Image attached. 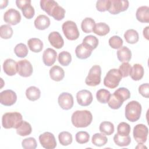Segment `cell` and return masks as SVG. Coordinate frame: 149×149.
I'll return each instance as SVG.
<instances>
[{
  "label": "cell",
  "mask_w": 149,
  "mask_h": 149,
  "mask_svg": "<svg viewBox=\"0 0 149 149\" xmlns=\"http://www.w3.org/2000/svg\"><path fill=\"white\" fill-rule=\"evenodd\" d=\"M72 123L76 127H86L93 120L91 113L87 110L76 111L71 117Z\"/></svg>",
  "instance_id": "6da1fadb"
},
{
  "label": "cell",
  "mask_w": 149,
  "mask_h": 149,
  "mask_svg": "<svg viewBox=\"0 0 149 149\" xmlns=\"http://www.w3.org/2000/svg\"><path fill=\"white\" fill-rule=\"evenodd\" d=\"M22 115L19 112H7L2 117V125L5 129H17L22 122Z\"/></svg>",
  "instance_id": "7a4b0ae2"
},
{
  "label": "cell",
  "mask_w": 149,
  "mask_h": 149,
  "mask_svg": "<svg viewBox=\"0 0 149 149\" xmlns=\"http://www.w3.org/2000/svg\"><path fill=\"white\" fill-rule=\"evenodd\" d=\"M141 113V105L136 101H132L127 104L125 107V117L132 122L138 120Z\"/></svg>",
  "instance_id": "3957f363"
},
{
  "label": "cell",
  "mask_w": 149,
  "mask_h": 149,
  "mask_svg": "<svg viewBox=\"0 0 149 149\" xmlns=\"http://www.w3.org/2000/svg\"><path fill=\"white\" fill-rule=\"evenodd\" d=\"M122 78V75L118 69H110L104 77V84L109 88H115L118 86Z\"/></svg>",
  "instance_id": "277c9868"
},
{
  "label": "cell",
  "mask_w": 149,
  "mask_h": 149,
  "mask_svg": "<svg viewBox=\"0 0 149 149\" xmlns=\"http://www.w3.org/2000/svg\"><path fill=\"white\" fill-rule=\"evenodd\" d=\"M62 31L65 37L69 40L73 41L77 40L80 35L76 24L71 20L65 22L62 26Z\"/></svg>",
  "instance_id": "5b68a950"
},
{
  "label": "cell",
  "mask_w": 149,
  "mask_h": 149,
  "mask_svg": "<svg viewBox=\"0 0 149 149\" xmlns=\"http://www.w3.org/2000/svg\"><path fill=\"white\" fill-rule=\"evenodd\" d=\"M101 68L99 65H95L90 69L88 75L85 79V83L89 86H96L101 82Z\"/></svg>",
  "instance_id": "8992f818"
},
{
  "label": "cell",
  "mask_w": 149,
  "mask_h": 149,
  "mask_svg": "<svg viewBox=\"0 0 149 149\" xmlns=\"http://www.w3.org/2000/svg\"><path fill=\"white\" fill-rule=\"evenodd\" d=\"M148 133V127L144 124H137L134 127L133 132V137L139 144H143L146 142Z\"/></svg>",
  "instance_id": "52a82bcc"
},
{
  "label": "cell",
  "mask_w": 149,
  "mask_h": 149,
  "mask_svg": "<svg viewBox=\"0 0 149 149\" xmlns=\"http://www.w3.org/2000/svg\"><path fill=\"white\" fill-rule=\"evenodd\" d=\"M129 5V1L126 0H109V8L108 11L112 15H116L126 10Z\"/></svg>",
  "instance_id": "ba28073f"
},
{
  "label": "cell",
  "mask_w": 149,
  "mask_h": 149,
  "mask_svg": "<svg viewBox=\"0 0 149 149\" xmlns=\"http://www.w3.org/2000/svg\"><path fill=\"white\" fill-rule=\"evenodd\" d=\"M39 141L41 146L46 149H54L56 146V141L54 135L48 132L40 134Z\"/></svg>",
  "instance_id": "9c48e42d"
},
{
  "label": "cell",
  "mask_w": 149,
  "mask_h": 149,
  "mask_svg": "<svg viewBox=\"0 0 149 149\" xmlns=\"http://www.w3.org/2000/svg\"><path fill=\"white\" fill-rule=\"evenodd\" d=\"M33 72V66L27 59L20 60L17 63V72L20 76L29 77L32 74Z\"/></svg>",
  "instance_id": "30bf717a"
},
{
  "label": "cell",
  "mask_w": 149,
  "mask_h": 149,
  "mask_svg": "<svg viewBox=\"0 0 149 149\" xmlns=\"http://www.w3.org/2000/svg\"><path fill=\"white\" fill-rule=\"evenodd\" d=\"M17 100V95L12 90H6L0 93L1 104L5 106H11Z\"/></svg>",
  "instance_id": "8fae6325"
},
{
  "label": "cell",
  "mask_w": 149,
  "mask_h": 149,
  "mask_svg": "<svg viewBox=\"0 0 149 149\" xmlns=\"http://www.w3.org/2000/svg\"><path fill=\"white\" fill-rule=\"evenodd\" d=\"M4 21L10 25H16L21 20V15L17 10L10 8L8 9L3 15Z\"/></svg>",
  "instance_id": "7c38bea8"
},
{
  "label": "cell",
  "mask_w": 149,
  "mask_h": 149,
  "mask_svg": "<svg viewBox=\"0 0 149 149\" xmlns=\"http://www.w3.org/2000/svg\"><path fill=\"white\" fill-rule=\"evenodd\" d=\"M58 102L61 108L65 110L71 109L74 103L72 95L66 92H63L59 95Z\"/></svg>",
  "instance_id": "4fadbf2b"
},
{
  "label": "cell",
  "mask_w": 149,
  "mask_h": 149,
  "mask_svg": "<svg viewBox=\"0 0 149 149\" xmlns=\"http://www.w3.org/2000/svg\"><path fill=\"white\" fill-rule=\"evenodd\" d=\"M93 95L87 90H81L76 94L77 103L83 107H86L91 104L93 101Z\"/></svg>",
  "instance_id": "5bb4252c"
},
{
  "label": "cell",
  "mask_w": 149,
  "mask_h": 149,
  "mask_svg": "<svg viewBox=\"0 0 149 149\" xmlns=\"http://www.w3.org/2000/svg\"><path fill=\"white\" fill-rule=\"evenodd\" d=\"M48 38L51 45L56 49L61 48L64 45L63 39L58 31H52L50 33Z\"/></svg>",
  "instance_id": "9a60e30c"
},
{
  "label": "cell",
  "mask_w": 149,
  "mask_h": 149,
  "mask_svg": "<svg viewBox=\"0 0 149 149\" xmlns=\"http://www.w3.org/2000/svg\"><path fill=\"white\" fill-rule=\"evenodd\" d=\"M57 56L56 52L50 48H47L42 54V61L48 66H51L56 61Z\"/></svg>",
  "instance_id": "2e32d148"
},
{
  "label": "cell",
  "mask_w": 149,
  "mask_h": 149,
  "mask_svg": "<svg viewBox=\"0 0 149 149\" xmlns=\"http://www.w3.org/2000/svg\"><path fill=\"white\" fill-rule=\"evenodd\" d=\"M3 69L8 76L15 75L17 73V62L12 59H7L3 63Z\"/></svg>",
  "instance_id": "e0dca14e"
},
{
  "label": "cell",
  "mask_w": 149,
  "mask_h": 149,
  "mask_svg": "<svg viewBox=\"0 0 149 149\" xmlns=\"http://www.w3.org/2000/svg\"><path fill=\"white\" fill-rule=\"evenodd\" d=\"M136 19L141 23L149 22V7L142 6L139 7L136 13Z\"/></svg>",
  "instance_id": "ac0fdd59"
},
{
  "label": "cell",
  "mask_w": 149,
  "mask_h": 149,
  "mask_svg": "<svg viewBox=\"0 0 149 149\" xmlns=\"http://www.w3.org/2000/svg\"><path fill=\"white\" fill-rule=\"evenodd\" d=\"M50 25V20L48 17L44 15L38 16L34 20V26L36 29L43 30L47 29Z\"/></svg>",
  "instance_id": "d6986e66"
},
{
  "label": "cell",
  "mask_w": 149,
  "mask_h": 149,
  "mask_svg": "<svg viewBox=\"0 0 149 149\" xmlns=\"http://www.w3.org/2000/svg\"><path fill=\"white\" fill-rule=\"evenodd\" d=\"M144 73V68L142 65L139 63H136L132 67L129 75L133 80L138 81L143 78Z\"/></svg>",
  "instance_id": "ffe728a7"
},
{
  "label": "cell",
  "mask_w": 149,
  "mask_h": 149,
  "mask_svg": "<svg viewBox=\"0 0 149 149\" xmlns=\"http://www.w3.org/2000/svg\"><path fill=\"white\" fill-rule=\"evenodd\" d=\"M117 57L121 62H129L132 58L131 51L127 47H122L117 51Z\"/></svg>",
  "instance_id": "44dd1931"
},
{
  "label": "cell",
  "mask_w": 149,
  "mask_h": 149,
  "mask_svg": "<svg viewBox=\"0 0 149 149\" xmlns=\"http://www.w3.org/2000/svg\"><path fill=\"white\" fill-rule=\"evenodd\" d=\"M92 53V50L85 46L82 43L78 45L75 49V54L79 59H85L88 58Z\"/></svg>",
  "instance_id": "7402d4cb"
},
{
  "label": "cell",
  "mask_w": 149,
  "mask_h": 149,
  "mask_svg": "<svg viewBox=\"0 0 149 149\" xmlns=\"http://www.w3.org/2000/svg\"><path fill=\"white\" fill-rule=\"evenodd\" d=\"M49 76L52 80L56 81H59L63 79L65 72L62 68L58 65H55L50 69Z\"/></svg>",
  "instance_id": "603a6c76"
},
{
  "label": "cell",
  "mask_w": 149,
  "mask_h": 149,
  "mask_svg": "<svg viewBox=\"0 0 149 149\" xmlns=\"http://www.w3.org/2000/svg\"><path fill=\"white\" fill-rule=\"evenodd\" d=\"M27 45L29 49L34 52H40L43 48V43L42 41L37 38H31L27 41Z\"/></svg>",
  "instance_id": "cb8c5ba5"
},
{
  "label": "cell",
  "mask_w": 149,
  "mask_h": 149,
  "mask_svg": "<svg viewBox=\"0 0 149 149\" xmlns=\"http://www.w3.org/2000/svg\"><path fill=\"white\" fill-rule=\"evenodd\" d=\"M58 5V3L53 0H41L40 1V7L49 16H51V13L54 9Z\"/></svg>",
  "instance_id": "d4e9b609"
},
{
  "label": "cell",
  "mask_w": 149,
  "mask_h": 149,
  "mask_svg": "<svg viewBox=\"0 0 149 149\" xmlns=\"http://www.w3.org/2000/svg\"><path fill=\"white\" fill-rule=\"evenodd\" d=\"M26 95L30 101H34L39 99L41 95L40 89L35 86H30L26 90Z\"/></svg>",
  "instance_id": "484cf974"
},
{
  "label": "cell",
  "mask_w": 149,
  "mask_h": 149,
  "mask_svg": "<svg viewBox=\"0 0 149 149\" xmlns=\"http://www.w3.org/2000/svg\"><path fill=\"white\" fill-rule=\"evenodd\" d=\"M110 31L109 26L105 23H98L95 24L93 30V33L100 36H104L107 35Z\"/></svg>",
  "instance_id": "4316f807"
},
{
  "label": "cell",
  "mask_w": 149,
  "mask_h": 149,
  "mask_svg": "<svg viewBox=\"0 0 149 149\" xmlns=\"http://www.w3.org/2000/svg\"><path fill=\"white\" fill-rule=\"evenodd\" d=\"M113 141L118 146L126 147L130 144L131 142V138L129 135L122 136L116 133L113 136Z\"/></svg>",
  "instance_id": "83f0119b"
},
{
  "label": "cell",
  "mask_w": 149,
  "mask_h": 149,
  "mask_svg": "<svg viewBox=\"0 0 149 149\" xmlns=\"http://www.w3.org/2000/svg\"><path fill=\"white\" fill-rule=\"evenodd\" d=\"M95 23L93 19L91 17H86L83 20L81 23L82 31L85 33H90L93 31Z\"/></svg>",
  "instance_id": "f1b7e54d"
},
{
  "label": "cell",
  "mask_w": 149,
  "mask_h": 149,
  "mask_svg": "<svg viewBox=\"0 0 149 149\" xmlns=\"http://www.w3.org/2000/svg\"><path fill=\"white\" fill-rule=\"evenodd\" d=\"M32 131L30 124L26 121L23 120L19 126L16 129V133L20 136H26L29 135Z\"/></svg>",
  "instance_id": "f546056e"
},
{
  "label": "cell",
  "mask_w": 149,
  "mask_h": 149,
  "mask_svg": "<svg viewBox=\"0 0 149 149\" xmlns=\"http://www.w3.org/2000/svg\"><path fill=\"white\" fill-rule=\"evenodd\" d=\"M124 38L126 41L131 44L136 43L139 41V34L134 29H129L124 34Z\"/></svg>",
  "instance_id": "4dcf8cb0"
},
{
  "label": "cell",
  "mask_w": 149,
  "mask_h": 149,
  "mask_svg": "<svg viewBox=\"0 0 149 149\" xmlns=\"http://www.w3.org/2000/svg\"><path fill=\"white\" fill-rule=\"evenodd\" d=\"M82 44L93 51L97 47L98 45V40L95 36L89 35L84 38Z\"/></svg>",
  "instance_id": "1f68e13d"
},
{
  "label": "cell",
  "mask_w": 149,
  "mask_h": 149,
  "mask_svg": "<svg viewBox=\"0 0 149 149\" xmlns=\"http://www.w3.org/2000/svg\"><path fill=\"white\" fill-rule=\"evenodd\" d=\"M92 143L97 147H101L107 144L108 139L103 133H95L91 139Z\"/></svg>",
  "instance_id": "d6a6232c"
},
{
  "label": "cell",
  "mask_w": 149,
  "mask_h": 149,
  "mask_svg": "<svg viewBox=\"0 0 149 149\" xmlns=\"http://www.w3.org/2000/svg\"><path fill=\"white\" fill-rule=\"evenodd\" d=\"M99 129L102 133L109 136L114 132V125L112 122L104 121L100 125Z\"/></svg>",
  "instance_id": "836d02e7"
},
{
  "label": "cell",
  "mask_w": 149,
  "mask_h": 149,
  "mask_svg": "<svg viewBox=\"0 0 149 149\" xmlns=\"http://www.w3.org/2000/svg\"><path fill=\"white\" fill-rule=\"evenodd\" d=\"M58 139L60 144L67 146L72 143V135L68 132H62L58 135Z\"/></svg>",
  "instance_id": "e575fe53"
},
{
  "label": "cell",
  "mask_w": 149,
  "mask_h": 149,
  "mask_svg": "<svg viewBox=\"0 0 149 149\" xmlns=\"http://www.w3.org/2000/svg\"><path fill=\"white\" fill-rule=\"evenodd\" d=\"M111 95V94L108 90L102 88L97 91L96 93V98L100 102L106 104L108 102Z\"/></svg>",
  "instance_id": "d590c367"
},
{
  "label": "cell",
  "mask_w": 149,
  "mask_h": 149,
  "mask_svg": "<svg viewBox=\"0 0 149 149\" xmlns=\"http://www.w3.org/2000/svg\"><path fill=\"white\" fill-rule=\"evenodd\" d=\"M107 103L111 108L113 109H118L122 105L123 101L115 94H113L111 95Z\"/></svg>",
  "instance_id": "8d00e7d4"
},
{
  "label": "cell",
  "mask_w": 149,
  "mask_h": 149,
  "mask_svg": "<svg viewBox=\"0 0 149 149\" xmlns=\"http://www.w3.org/2000/svg\"><path fill=\"white\" fill-rule=\"evenodd\" d=\"M58 60L59 63L64 66H68L72 61V56L69 52L62 51L58 55Z\"/></svg>",
  "instance_id": "74e56055"
},
{
  "label": "cell",
  "mask_w": 149,
  "mask_h": 149,
  "mask_svg": "<svg viewBox=\"0 0 149 149\" xmlns=\"http://www.w3.org/2000/svg\"><path fill=\"white\" fill-rule=\"evenodd\" d=\"M14 52L19 58H24L28 54L27 47L23 43L17 44L14 48Z\"/></svg>",
  "instance_id": "f35d334b"
},
{
  "label": "cell",
  "mask_w": 149,
  "mask_h": 149,
  "mask_svg": "<svg viewBox=\"0 0 149 149\" xmlns=\"http://www.w3.org/2000/svg\"><path fill=\"white\" fill-rule=\"evenodd\" d=\"M13 33L12 28L8 24L2 25L0 27V36L3 39L10 38Z\"/></svg>",
  "instance_id": "ab89813d"
},
{
  "label": "cell",
  "mask_w": 149,
  "mask_h": 149,
  "mask_svg": "<svg viewBox=\"0 0 149 149\" xmlns=\"http://www.w3.org/2000/svg\"><path fill=\"white\" fill-rule=\"evenodd\" d=\"M116 95H117L119 98H120L123 102L130 97V93L129 90L125 87H120L118 88L113 93Z\"/></svg>",
  "instance_id": "60d3db41"
},
{
  "label": "cell",
  "mask_w": 149,
  "mask_h": 149,
  "mask_svg": "<svg viewBox=\"0 0 149 149\" xmlns=\"http://www.w3.org/2000/svg\"><path fill=\"white\" fill-rule=\"evenodd\" d=\"M65 14V10L58 5L56 6H55V8L52 10L51 13V16H52L54 18V19L59 21L64 18Z\"/></svg>",
  "instance_id": "b9f144b4"
},
{
  "label": "cell",
  "mask_w": 149,
  "mask_h": 149,
  "mask_svg": "<svg viewBox=\"0 0 149 149\" xmlns=\"http://www.w3.org/2000/svg\"><path fill=\"white\" fill-rule=\"evenodd\" d=\"M109 45L113 49H119L122 47L123 40L118 36H113L109 39Z\"/></svg>",
  "instance_id": "7bdbcfd3"
},
{
  "label": "cell",
  "mask_w": 149,
  "mask_h": 149,
  "mask_svg": "<svg viewBox=\"0 0 149 149\" xmlns=\"http://www.w3.org/2000/svg\"><path fill=\"white\" fill-rule=\"evenodd\" d=\"M117 132V133L122 136L129 135V133L130 132V126L126 122H120L118 125Z\"/></svg>",
  "instance_id": "ee69618b"
},
{
  "label": "cell",
  "mask_w": 149,
  "mask_h": 149,
  "mask_svg": "<svg viewBox=\"0 0 149 149\" xmlns=\"http://www.w3.org/2000/svg\"><path fill=\"white\" fill-rule=\"evenodd\" d=\"M22 146L24 149H35L37 147V144L34 138L28 137L22 141Z\"/></svg>",
  "instance_id": "f6af8a7d"
},
{
  "label": "cell",
  "mask_w": 149,
  "mask_h": 149,
  "mask_svg": "<svg viewBox=\"0 0 149 149\" xmlns=\"http://www.w3.org/2000/svg\"><path fill=\"white\" fill-rule=\"evenodd\" d=\"M76 141L79 144H84L90 140V135L87 132L80 131L76 134Z\"/></svg>",
  "instance_id": "bcb514c9"
},
{
  "label": "cell",
  "mask_w": 149,
  "mask_h": 149,
  "mask_svg": "<svg viewBox=\"0 0 149 149\" xmlns=\"http://www.w3.org/2000/svg\"><path fill=\"white\" fill-rule=\"evenodd\" d=\"M22 12L23 16L28 19H30L34 16L35 11L34 8L31 5V3H29L24 6L22 9Z\"/></svg>",
  "instance_id": "7dc6e473"
},
{
  "label": "cell",
  "mask_w": 149,
  "mask_h": 149,
  "mask_svg": "<svg viewBox=\"0 0 149 149\" xmlns=\"http://www.w3.org/2000/svg\"><path fill=\"white\" fill-rule=\"evenodd\" d=\"M132 69V66L128 62H123L119 67V71L122 75V77H127L130 72Z\"/></svg>",
  "instance_id": "c3c4849f"
},
{
  "label": "cell",
  "mask_w": 149,
  "mask_h": 149,
  "mask_svg": "<svg viewBox=\"0 0 149 149\" xmlns=\"http://www.w3.org/2000/svg\"><path fill=\"white\" fill-rule=\"evenodd\" d=\"M109 8V0H99L96 2V8L100 12H105Z\"/></svg>",
  "instance_id": "681fc988"
},
{
  "label": "cell",
  "mask_w": 149,
  "mask_h": 149,
  "mask_svg": "<svg viewBox=\"0 0 149 149\" xmlns=\"http://www.w3.org/2000/svg\"><path fill=\"white\" fill-rule=\"evenodd\" d=\"M139 92L143 97L148 98L149 97L148 83H144L141 84L139 87Z\"/></svg>",
  "instance_id": "f907efd6"
},
{
  "label": "cell",
  "mask_w": 149,
  "mask_h": 149,
  "mask_svg": "<svg viewBox=\"0 0 149 149\" xmlns=\"http://www.w3.org/2000/svg\"><path fill=\"white\" fill-rule=\"evenodd\" d=\"M31 3V1L30 0H17L16 1V4L17 7L21 9L25 6L26 5Z\"/></svg>",
  "instance_id": "816d5d0a"
},
{
  "label": "cell",
  "mask_w": 149,
  "mask_h": 149,
  "mask_svg": "<svg viewBox=\"0 0 149 149\" xmlns=\"http://www.w3.org/2000/svg\"><path fill=\"white\" fill-rule=\"evenodd\" d=\"M148 29H149V26H147L146 28L144 29L143 30V36L144 37L147 39L148 40L149 39V36H148Z\"/></svg>",
  "instance_id": "f5cc1de1"
}]
</instances>
